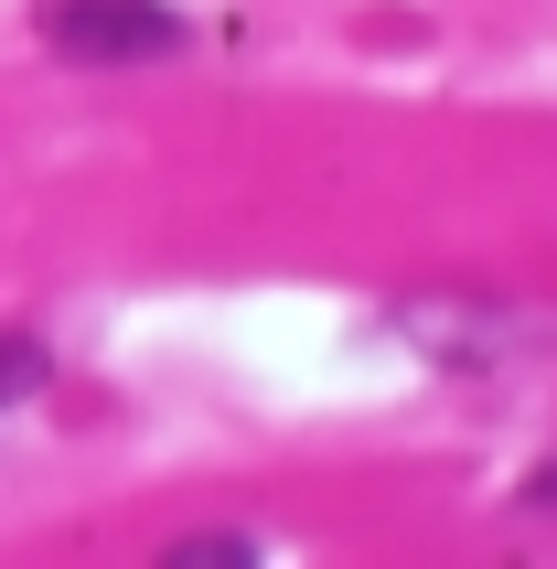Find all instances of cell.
Returning <instances> with one entry per match:
<instances>
[{
	"label": "cell",
	"mask_w": 557,
	"mask_h": 569,
	"mask_svg": "<svg viewBox=\"0 0 557 569\" xmlns=\"http://www.w3.org/2000/svg\"><path fill=\"white\" fill-rule=\"evenodd\" d=\"M526 506H557V462H536V473H526Z\"/></svg>",
	"instance_id": "obj_4"
},
{
	"label": "cell",
	"mask_w": 557,
	"mask_h": 569,
	"mask_svg": "<svg viewBox=\"0 0 557 569\" xmlns=\"http://www.w3.org/2000/svg\"><path fill=\"white\" fill-rule=\"evenodd\" d=\"M215 559H269V548H257V538H225V527H215V538H172V569H215Z\"/></svg>",
	"instance_id": "obj_3"
},
{
	"label": "cell",
	"mask_w": 557,
	"mask_h": 569,
	"mask_svg": "<svg viewBox=\"0 0 557 569\" xmlns=\"http://www.w3.org/2000/svg\"><path fill=\"white\" fill-rule=\"evenodd\" d=\"M43 377H54V355L32 345V333H0V409H22Z\"/></svg>",
	"instance_id": "obj_2"
},
{
	"label": "cell",
	"mask_w": 557,
	"mask_h": 569,
	"mask_svg": "<svg viewBox=\"0 0 557 569\" xmlns=\"http://www.w3.org/2000/svg\"><path fill=\"white\" fill-rule=\"evenodd\" d=\"M43 43L64 64H161L183 54V11L172 0H43Z\"/></svg>",
	"instance_id": "obj_1"
}]
</instances>
